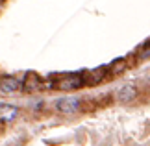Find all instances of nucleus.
<instances>
[{"mask_svg": "<svg viewBox=\"0 0 150 146\" xmlns=\"http://www.w3.org/2000/svg\"><path fill=\"white\" fill-rule=\"evenodd\" d=\"M82 109V100L78 96H61L56 100V111L61 115H74Z\"/></svg>", "mask_w": 150, "mask_h": 146, "instance_id": "nucleus-1", "label": "nucleus"}, {"mask_svg": "<svg viewBox=\"0 0 150 146\" xmlns=\"http://www.w3.org/2000/svg\"><path fill=\"white\" fill-rule=\"evenodd\" d=\"M85 85V78L82 74H67L56 81V87L59 91H76Z\"/></svg>", "mask_w": 150, "mask_h": 146, "instance_id": "nucleus-2", "label": "nucleus"}, {"mask_svg": "<svg viewBox=\"0 0 150 146\" xmlns=\"http://www.w3.org/2000/svg\"><path fill=\"white\" fill-rule=\"evenodd\" d=\"M22 89V83L19 78H13V76H6V78L0 80V91L4 95H13V92H19Z\"/></svg>", "mask_w": 150, "mask_h": 146, "instance_id": "nucleus-3", "label": "nucleus"}, {"mask_svg": "<svg viewBox=\"0 0 150 146\" xmlns=\"http://www.w3.org/2000/svg\"><path fill=\"white\" fill-rule=\"evenodd\" d=\"M19 115V107L15 104H0V122L8 124V122H13Z\"/></svg>", "mask_w": 150, "mask_h": 146, "instance_id": "nucleus-4", "label": "nucleus"}, {"mask_svg": "<svg viewBox=\"0 0 150 146\" xmlns=\"http://www.w3.org/2000/svg\"><path fill=\"white\" fill-rule=\"evenodd\" d=\"M135 96H137V87L134 83H128V85L120 87L119 92H117V100L120 104H130L132 100H135Z\"/></svg>", "mask_w": 150, "mask_h": 146, "instance_id": "nucleus-5", "label": "nucleus"}, {"mask_svg": "<svg viewBox=\"0 0 150 146\" xmlns=\"http://www.w3.org/2000/svg\"><path fill=\"white\" fill-rule=\"evenodd\" d=\"M106 72H108V67H102V68H95L93 72H91V83H98V81H102L104 80V76H106Z\"/></svg>", "mask_w": 150, "mask_h": 146, "instance_id": "nucleus-6", "label": "nucleus"}]
</instances>
